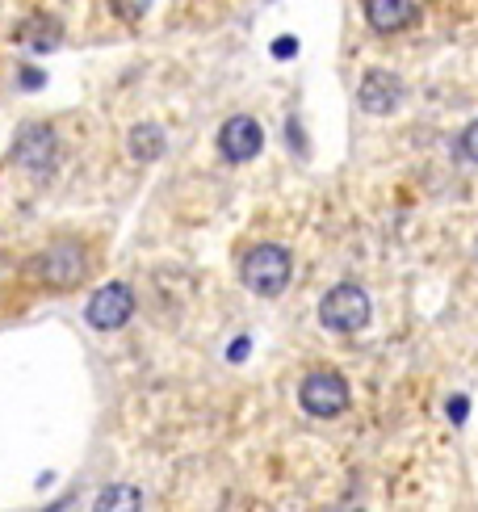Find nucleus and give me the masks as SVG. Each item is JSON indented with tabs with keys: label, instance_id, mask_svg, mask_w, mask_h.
<instances>
[{
	"label": "nucleus",
	"instance_id": "obj_1",
	"mask_svg": "<svg viewBox=\"0 0 478 512\" xmlns=\"http://www.w3.org/2000/svg\"><path fill=\"white\" fill-rule=\"evenodd\" d=\"M290 273H294V261L290 252L281 244H256L244 261H239V277H244V286L260 298H277L281 290L290 286Z\"/></svg>",
	"mask_w": 478,
	"mask_h": 512
},
{
	"label": "nucleus",
	"instance_id": "obj_2",
	"mask_svg": "<svg viewBox=\"0 0 478 512\" xmlns=\"http://www.w3.org/2000/svg\"><path fill=\"white\" fill-rule=\"evenodd\" d=\"M369 315H374V303H369V294L353 282H340L332 286L328 294L319 298V324L328 332H340V336H353L369 324Z\"/></svg>",
	"mask_w": 478,
	"mask_h": 512
},
{
	"label": "nucleus",
	"instance_id": "obj_3",
	"mask_svg": "<svg viewBox=\"0 0 478 512\" xmlns=\"http://www.w3.org/2000/svg\"><path fill=\"white\" fill-rule=\"evenodd\" d=\"M298 403H302V412H311L319 420H332V416H340L344 408H349V382H344L340 374H332V370H315V374L302 378Z\"/></svg>",
	"mask_w": 478,
	"mask_h": 512
},
{
	"label": "nucleus",
	"instance_id": "obj_4",
	"mask_svg": "<svg viewBox=\"0 0 478 512\" xmlns=\"http://www.w3.org/2000/svg\"><path fill=\"white\" fill-rule=\"evenodd\" d=\"M130 315H135V294H130L126 282H110L93 290L89 307H84V319L97 328V332H118L122 324H130Z\"/></svg>",
	"mask_w": 478,
	"mask_h": 512
},
{
	"label": "nucleus",
	"instance_id": "obj_5",
	"mask_svg": "<svg viewBox=\"0 0 478 512\" xmlns=\"http://www.w3.org/2000/svg\"><path fill=\"white\" fill-rule=\"evenodd\" d=\"M55 156H59V139H55L51 126L30 122V126H21V131H17V143H13V164L30 168L34 177H47L51 168H55Z\"/></svg>",
	"mask_w": 478,
	"mask_h": 512
},
{
	"label": "nucleus",
	"instance_id": "obj_6",
	"mask_svg": "<svg viewBox=\"0 0 478 512\" xmlns=\"http://www.w3.org/2000/svg\"><path fill=\"white\" fill-rule=\"evenodd\" d=\"M84 269H89V256H84V248H80V244H72V240L51 244V248L34 261V273L42 277V282H51V286L80 282Z\"/></svg>",
	"mask_w": 478,
	"mask_h": 512
},
{
	"label": "nucleus",
	"instance_id": "obj_7",
	"mask_svg": "<svg viewBox=\"0 0 478 512\" xmlns=\"http://www.w3.org/2000/svg\"><path fill=\"white\" fill-rule=\"evenodd\" d=\"M260 147H265V131H260L256 118L235 114V118L223 122V131H219V152H223V160L248 164V160L260 156Z\"/></svg>",
	"mask_w": 478,
	"mask_h": 512
},
{
	"label": "nucleus",
	"instance_id": "obj_8",
	"mask_svg": "<svg viewBox=\"0 0 478 512\" xmlns=\"http://www.w3.org/2000/svg\"><path fill=\"white\" fill-rule=\"evenodd\" d=\"M357 101H361L365 114H395L399 101H403V84L395 72H365Z\"/></svg>",
	"mask_w": 478,
	"mask_h": 512
},
{
	"label": "nucleus",
	"instance_id": "obj_9",
	"mask_svg": "<svg viewBox=\"0 0 478 512\" xmlns=\"http://www.w3.org/2000/svg\"><path fill=\"white\" fill-rule=\"evenodd\" d=\"M365 17L378 34H399L411 26L416 5H411V0H365Z\"/></svg>",
	"mask_w": 478,
	"mask_h": 512
},
{
	"label": "nucleus",
	"instance_id": "obj_10",
	"mask_svg": "<svg viewBox=\"0 0 478 512\" xmlns=\"http://www.w3.org/2000/svg\"><path fill=\"white\" fill-rule=\"evenodd\" d=\"M130 156L135 160H160L164 156V131L156 122H143V126H135V131H130Z\"/></svg>",
	"mask_w": 478,
	"mask_h": 512
},
{
	"label": "nucleus",
	"instance_id": "obj_11",
	"mask_svg": "<svg viewBox=\"0 0 478 512\" xmlns=\"http://www.w3.org/2000/svg\"><path fill=\"white\" fill-rule=\"evenodd\" d=\"M139 504H143V492H139V487H126V483H118V487H105V492H97V500H93V508H97V512L139 508Z\"/></svg>",
	"mask_w": 478,
	"mask_h": 512
},
{
	"label": "nucleus",
	"instance_id": "obj_12",
	"mask_svg": "<svg viewBox=\"0 0 478 512\" xmlns=\"http://www.w3.org/2000/svg\"><path fill=\"white\" fill-rule=\"evenodd\" d=\"M21 38H30L26 47H34V51H51L55 42H59V30L51 26V21H34L30 30H21Z\"/></svg>",
	"mask_w": 478,
	"mask_h": 512
},
{
	"label": "nucleus",
	"instance_id": "obj_13",
	"mask_svg": "<svg viewBox=\"0 0 478 512\" xmlns=\"http://www.w3.org/2000/svg\"><path fill=\"white\" fill-rule=\"evenodd\" d=\"M474 135H478V126L466 122V131L458 135V160H462V164H474Z\"/></svg>",
	"mask_w": 478,
	"mask_h": 512
},
{
	"label": "nucleus",
	"instance_id": "obj_14",
	"mask_svg": "<svg viewBox=\"0 0 478 512\" xmlns=\"http://www.w3.org/2000/svg\"><path fill=\"white\" fill-rule=\"evenodd\" d=\"M110 5L122 13V17H143L151 9V0H110Z\"/></svg>",
	"mask_w": 478,
	"mask_h": 512
},
{
	"label": "nucleus",
	"instance_id": "obj_15",
	"mask_svg": "<svg viewBox=\"0 0 478 512\" xmlns=\"http://www.w3.org/2000/svg\"><path fill=\"white\" fill-rule=\"evenodd\" d=\"M466 412H470V399H466V395H453V399H449V420H453V424H462Z\"/></svg>",
	"mask_w": 478,
	"mask_h": 512
},
{
	"label": "nucleus",
	"instance_id": "obj_16",
	"mask_svg": "<svg viewBox=\"0 0 478 512\" xmlns=\"http://www.w3.org/2000/svg\"><path fill=\"white\" fill-rule=\"evenodd\" d=\"M294 51H298V47H294V38H281L277 47H273V55H281V59H290Z\"/></svg>",
	"mask_w": 478,
	"mask_h": 512
}]
</instances>
